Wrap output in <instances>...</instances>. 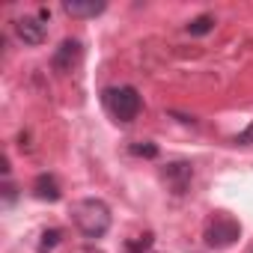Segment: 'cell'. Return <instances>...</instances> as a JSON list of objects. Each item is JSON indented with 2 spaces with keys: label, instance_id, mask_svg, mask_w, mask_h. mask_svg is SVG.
<instances>
[{
  "label": "cell",
  "instance_id": "cell-1",
  "mask_svg": "<svg viewBox=\"0 0 253 253\" xmlns=\"http://www.w3.org/2000/svg\"><path fill=\"white\" fill-rule=\"evenodd\" d=\"M75 226L86 235V238H101L107 229H110V209L104 200L98 197H86V200H78L75 209Z\"/></svg>",
  "mask_w": 253,
  "mask_h": 253
},
{
  "label": "cell",
  "instance_id": "cell-2",
  "mask_svg": "<svg viewBox=\"0 0 253 253\" xmlns=\"http://www.w3.org/2000/svg\"><path fill=\"white\" fill-rule=\"evenodd\" d=\"M104 104H107V110H110L119 122H131V119L140 113V107H143V101H140V95H137L134 86H113V89H104Z\"/></svg>",
  "mask_w": 253,
  "mask_h": 253
},
{
  "label": "cell",
  "instance_id": "cell-3",
  "mask_svg": "<svg viewBox=\"0 0 253 253\" xmlns=\"http://www.w3.org/2000/svg\"><path fill=\"white\" fill-rule=\"evenodd\" d=\"M238 235H241L238 220H232V217H226V214L211 217V223L206 226V244H209V247H214V250H223V247L235 244V241H238Z\"/></svg>",
  "mask_w": 253,
  "mask_h": 253
},
{
  "label": "cell",
  "instance_id": "cell-4",
  "mask_svg": "<svg viewBox=\"0 0 253 253\" xmlns=\"http://www.w3.org/2000/svg\"><path fill=\"white\" fill-rule=\"evenodd\" d=\"M15 33H18V39L24 42V45H42L45 42V36H48V27H45V21L36 15H21L18 21H15Z\"/></svg>",
  "mask_w": 253,
  "mask_h": 253
},
{
  "label": "cell",
  "instance_id": "cell-5",
  "mask_svg": "<svg viewBox=\"0 0 253 253\" xmlns=\"http://www.w3.org/2000/svg\"><path fill=\"white\" fill-rule=\"evenodd\" d=\"M78 60H81V42L78 39H66L60 48H57V54H54V72H60V75H66V72H72L75 66H78Z\"/></svg>",
  "mask_w": 253,
  "mask_h": 253
},
{
  "label": "cell",
  "instance_id": "cell-6",
  "mask_svg": "<svg viewBox=\"0 0 253 253\" xmlns=\"http://www.w3.org/2000/svg\"><path fill=\"white\" fill-rule=\"evenodd\" d=\"M191 176H194V167L188 161H173L164 167V179L170 182V188L176 194H185V188L191 185Z\"/></svg>",
  "mask_w": 253,
  "mask_h": 253
},
{
  "label": "cell",
  "instance_id": "cell-7",
  "mask_svg": "<svg viewBox=\"0 0 253 253\" xmlns=\"http://www.w3.org/2000/svg\"><path fill=\"white\" fill-rule=\"evenodd\" d=\"M33 194H36L39 200H48V203H57V200L63 197L60 182H57L51 173H39V176H36V182H33Z\"/></svg>",
  "mask_w": 253,
  "mask_h": 253
},
{
  "label": "cell",
  "instance_id": "cell-8",
  "mask_svg": "<svg viewBox=\"0 0 253 253\" xmlns=\"http://www.w3.org/2000/svg\"><path fill=\"white\" fill-rule=\"evenodd\" d=\"M63 9L75 18H95L104 12V3H95V0H89V3H81V0H66Z\"/></svg>",
  "mask_w": 253,
  "mask_h": 253
},
{
  "label": "cell",
  "instance_id": "cell-9",
  "mask_svg": "<svg viewBox=\"0 0 253 253\" xmlns=\"http://www.w3.org/2000/svg\"><path fill=\"white\" fill-rule=\"evenodd\" d=\"M211 27H214V18H211V15H197V18L188 24L191 36H206V33H211Z\"/></svg>",
  "mask_w": 253,
  "mask_h": 253
},
{
  "label": "cell",
  "instance_id": "cell-10",
  "mask_svg": "<svg viewBox=\"0 0 253 253\" xmlns=\"http://www.w3.org/2000/svg\"><path fill=\"white\" fill-rule=\"evenodd\" d=\"M60 229H45L42 232V241H39V253H48V250H54L57 244H60Z\"/></svg>",
  "mask_w": 253,
  "mask_h": 253
},
{
  "label": "cell",
  "instance_id": "cell-11",
  "mask_svg": "<svg viewBox=\"0 0 253 253\" xmlns=\"http://www.w3.org/2000/svg\"><path fill=\"white\" fill-rule=\"evenodd\" d=\"M152 247V235L146 232V235H137L134 241H125V250H128V253H146Z\"/></svg>",
  "mask_w": 253,
  "mask_h": 253
},
{
  "label": "cell",
  "instance_id": "cell-12",
  "mask_svg": "<svg viewBox=\"0 0 253 253\" xmlns=\"http://www.w3.org/2000/svg\"><path fill=\"white\" fill-rule=\"evenodd\" d=\"M131 155H137V158H155L158 155V146L155 143H134L131 146Z\"/></svg>",
  "mask_w": 253,
  "mask_h": 253
},
{
  "label": "cell",
  "instance_id": "cell-13",
  "mask_svg": "<svg viewBox=\"0 0 253 253\" xmlns=\"http://www.w3.org/2000/svg\"><path fill=\"white\" fill-rule=\"evenodd\" d=\"M235 143H238V146H250V143H253V122L247 125L241 134H235Z\"/></svg>",
  "mask_w": 253,
  "mask_h": 253
}]
</instances>
